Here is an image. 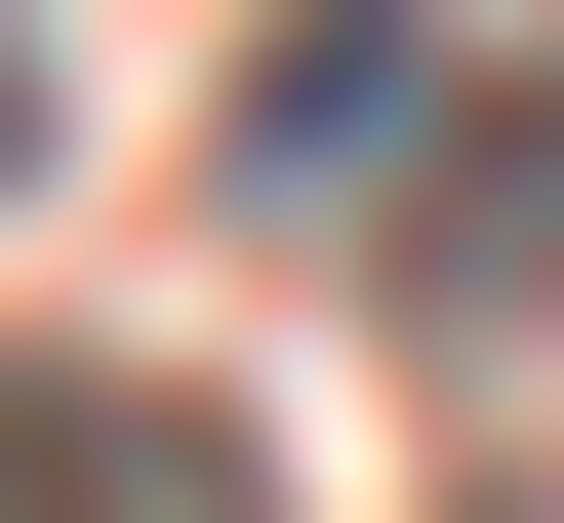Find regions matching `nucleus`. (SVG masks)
Returning a JSON list of instances; mask_svg holds the SVG:
<instances>
[{
	"label": "nucleus",
	"mask_w": 564,
	"mask_h": 523,
	"mask_svg": "<svg viewBox=\"0 0 564 523\" xmlns=\"http://www.w3.org/2000/svg\"><path fill=\"white\" fill-rule=\"evenodd\" d=\"M0 523H282V443L202 403V362H41L0 323Z\"/></svg>",
	"instance_id": "1"
},
{
	"label": "nucleus",
	"mask_w": 564,
	"mask_h": 523,
	"mask_svg": "<svg viewBox=\"0 0 564 523\" xmlns=\"http://www.w3.org/2000/svg\"><path fill=\"white\" fill-rule=\"evenodd\" d=\"M403 323H484V362L564 323V81H484L444 162H403Z\"/></svg>",
	"instance_id": "2"
},
{
	"label": "nucleus",
	"mask_w": 564,
	"mask_h": 523,
	"mask_svg": "<svg viewBox=\"0 0 564 523\" xmlns=\"http://www.w3.org/2000/svg\"><path fill=\"white\" fill-rule=\"evenodd\" d=\"M0 162H41V41H0Z\"/></svg>",
	"instance_id": "3"
}]
</instances>
